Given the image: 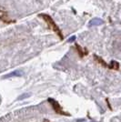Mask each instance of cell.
I'll return each mask as SVG.
<instances>
[{"instance_id": "obj_4", "label": "cell", "mask_w": 121, "mask_h": 122, "mask_svg": "<svg viewBox=\"0 0 121 122\" xmlns=\"http://www.w3.org/2000/svg\"><path fill=\"white\" fill-rule=\"evenodd\" d=\"M75 48L76 49V51H77V53H78V55H79L80 57H84V56H86L88 54V51L86 50V49H83L78 44L75 45Z\"/></svg>"}, {"instance_id": "obj_7", "label": "cell", "mask_w": 121, "mask_h": 122, "mask_svg": "<svg viewBox=\"0 0 121 122\" xmlns=\"http://www.w3.org/2000/svg\"><path fill=\"white\" fill-rule=\"evenodd\" d=\"M93 56H94L95 60H96L99 65H101L102 66H104V67H108V66H109V65H108V64H106V61H104V59H103V58H101L100 56H96V55H94Z\"/></svg>"}, {"instance_id": "obj_2", "label": "cell", "mask_w": 121, "mask_h": 122, "mask_svg": "<svg viewBox=\"0 0 121 122\" xmlns=\"http://www.w3.org/2000/svg\"><path fill=\"white\" fill-rule=\"evenodd\" d=\"M47 101H48V103L51 105V107H52V108H53V110H54L56 114L61 115V116H66V117H70L71 116L68 112H66L65 110H63V108H62V107H61V105L56 101L55 99L52 98V97H48V98H47Z\"/></svg>"}, {"instance_id": "obj_3", "label": "cell", "mask_w": 121, "mask_h": 122, "mask_svg": "<svg viewBox=\"0 0 121 122\" xmlns=\"http://www.w3.org/2000/svg\"><path fill=\"white\" fill-rule=\"evenodd\" d=\"M0 20L3 21L4 23H6V24L14 23V21L8 17V15H7V14L5 13V11H2V10H0Z\"/></svg>"}, {"instance_id": "obj_6", "label": "cell", "mask_w": 121, "mask_h": 122, "mask_svg": "<svg viewBox=\"0 0 121 122\" xmlns=\"http://www.w3.org/2000/svg\"><path fill=\"white\" fill-rule=\"evenodd\" d=\"M102 24H104V21L102 20V19H100V18L96 17V18L92 19V20L89 22L88 25H89V26H95V25H102Z\"/></svg>"}, {"instance_id": "obj_9", "label": "cell", "mask_w": 121, "mask_h": 122, "mask_svg": "<svg viewBox=\"0 0 121 122\" xmlns=\"http://www.w3.org/2000/svg\"><path fill=\"white\" fill-rule=\"evenodd\" d=\"M75 40H76V36H72V37H70V38L67 40V42H68V43H71V42H74Z\"/></svg>"}, {"instance_id": "obj_11", "label": "cell", "mask_w": 121, "mask_h": 122, "mask_svg": "<svg viewBox=\"0 0 121 122\" xmlns=\"http://www.w3.org/2000/svg\"><path fill=\"white\" fill-rule=\"evenodd\" d=\"M43 122H51L50 120H48V119H46V118H45V119H44V121Z\"/></svg>"}, {"instance_id": "obj_8", "label": "cell", "mask_w": 121, "mask_h": 122, "mask_svg": "<svg viewBox=\"0 0 121 122\" xmlns=\"http://www.w3.org/2000/svg\"><path fill=\"white\" fill-rule=\"evenodd\" d=\"M108 68L109 69H114V70H118L119 69V64H118V62H116L115 60H112L111 63L109 64Z\"/></svg>"}, {"instance_id": "obj_5", "label": "cell", "mask_w": 121, "mask_h": 122, "mask_svg": "<svg viewBox=\"0 0 121 122\" xmlns=\"http://www.w3.org/2000/svg\"><path fill=\"white\" fill-rule=\"evenodd\" d=\"M22 75H23V72L22 71H20V70H15V71L11 72L9 74L4 76L3 78H9V77H12V76H21Z\"/></svg>"}, {"instance_id": "obj_1", "label": "cell", "mask_w": 121, "mask_h": 122, "mask_svg": "<svg viewBox=\"0 0 121 122\" xmlns=\"http://www.w3.org/2000/svg\"><path fill=\"white\" fill-rule=\"evenodd\" d=\"M40 16L45 20V22L47 24V25L49 26V28L55 32V34L57 35V36H59L61 40L64 39V36H63V33L61 32V30L59 29V27L57 26V25L55 24V22L53 20V18L51 17L49 15H46V14H41Z\"/></svg>"}, {"instance_id": "obj_10", "label": "cell", "mask_w": 121, "mask_h": 122, "mask_svg": "<svg viewBox=\"0 0 121 122\" xmlns=\"http://www.w3.org/2000/svg\"><path fill=\"white\" fill-rule=\"evenodd\" d=\"M28 96H29L28 94H25V95H23V96H21V97H19V98H18V100H19V99H24V98H25V97H28Z\"/></svg>"}]
</instances>
